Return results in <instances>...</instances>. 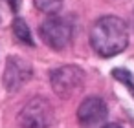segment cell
<instances>
[{
  "label": "cell",
  "instance_id": "1",
  "mask_svg": "<svg viewBox=\"0 0 134 128\" xmlns=\"http://www.w3.org/2000/svg\"><path fill=\"white\" fill-rule=\"evenodd\" d=\"M129 44L127 22L119 17L107 15L94 22L90 29V46L94 51L105 59L121 53Z\"/></svg>",
  "mask_w": 134,
  "mask_h": 128
},
{
  "label": "cell",
  "instance_id": "2",
  "mask_svg": "<svg viewBox=\"0 0 134 128\" xmlns=\"http://www.w3.org/2000/svg\"><path fill=\"white\" fill-rule=\"evenodd\" d=\"M52 121H53V108L50 101L44 97L30 99L19 113V124L22 128H48Z\"/></svg>",
  "mask_w": 134,
  "mask_h": 128
},
{
  "label": "cell",
  "instance_id": "3",
  "mask_svg": "<svg viewBox=\"0 0 134 128\" xmlns=\"http://www.w3.org/2000/svg\"><path fill=\"white\" fill-rule=\"evenodd\" d=\"M50 82H52L53 92L59 97L68 99V97L75 95L83 88L85 71L79 66H70V64L61 66V68H57V70H53L50 73Z\"/></svg>",
  "mask_w": 134,
  "mask_h": 128
},
{
  "label": "cell",
  "instance_id": "4",
  "mask_svg": "<svg viewBox=\"0 0 134 128\" xmlns=\"http://www.w3.org/2000/svg\"><path fill=\"white\" fill-rule=\"evenodd\" d=\"M39 33L42 37V40L52 48V50H63L70 44L72 40V35H74V28L72 24L68 22V19L64 17H50L46 19L41 28H39Z\"/></svg>",
  "mask_w": 134,
  "mask_h": 128
},
{
  "label": "cell",
  "instance_id": "5",
  "mask_svg": "<svg viewBox=\"0 0 134 128\" xmlns=\"http://www.w3.org/2000/svg\"><path fill=\"white\" fill-rule=\"evenodd\" d=\"M31 75L33 71L30 62L20 57H9L4 70V86L8 92H17L31 79Z\"/></svg>",
  "mask_w": 134,
  "mask_h": 128
},
{
  "label": "cell",
  "instance_id": "6",
  "mask_svg": "<svg viewBox=\"0 0 134 128\" xmlns=\"http://www.w3.org/2000/svg\"><path fill=\"white\" fill-rule=\"evenodd\" d=\"M108 115L107 104L101 97H86L77 108V119L83 126H96Z\"/></svg>",
  "mask_w": 134,
  "mask_h": 128
},
{
  "label": "cell",
  "instance_id": "7",
  "mask_svg": "<svg viewBox=\"0 0 134 128\" xmlns=\"http://www.w3.org/2000/svg\"><path fill=\"white\" fill-rule=\"evenodd\" d=\"M13 35L22 42V44H28V46H33V39H31V33H30V28L28 24L24 22V19H15L13 20Z\"/></svg>",
  "mask_w": 134,
  "mask_h": 128
},
{
  "label": "cell",
  "instance_id": "8",
  "mask_svg": "<svg viewBox=\"0 0 134 128\" xmlns=\"http://www.w3.org/2000/svg\"><path fill=\"white\" fill-rule=\"evenodd\" d=\"M35 2V8L42 13H48V15H57L63 8V2L64 0H33Z\"/></svg>",
  "mask_w": 134,
  "mask_h": 128
},
{
  "label": "cell",
  "instance_id": "9",
  "mask_svg": "<svg viewBox=\"0 0 134 128\" xmlns=\"http://www.w3.org/2000/svg\"><path fill=\"white\" fill-rule=\"evenodd\" d=\"M112 77L114 79H118V81H121L123 84H127L129 86V90H132L134 92V84H132V75H130V71H127V70H114L112 71Z\"/></svg>",
  "mask_w": 134,
  "mask_h": 128
},
{
  "label": "cell",
  "instance_id": "10",
  "mask_svg": "<svg viewBox=\"0 0 134 128\" xmlns=\"http://www.w3.org/2000/svg\"><path fill=\"white\" fill-rule=\"evenodd\" d=\"M6 2H8V4H9V8H11V9H13V11H15V9H17V0H6Z\"/></svg>",
  "mask_w": 134,
  "mask_h": 128
},
{
  "label": "cell",
  "instance_id": "11",
  "mask_svg": "<svg viewBox=\"0 0 134 128\" xmlns=\"http://www.w3.org/2000/svg\"><path fill=\"white\" fill-rule=\"evenodd\" d=\"M103 128H121V126L116 124V123H112V124H107V126H103Z\"/></svg>",
  "mask_w": 134,
  "mask_h": 128
}]
</instances>
